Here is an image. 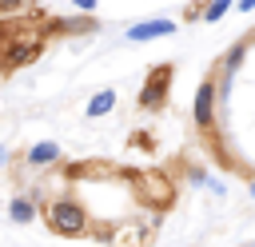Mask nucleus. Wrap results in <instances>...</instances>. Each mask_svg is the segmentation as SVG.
<instances>
[{"mask_svg": "<svg viewBox=\"0 0 255 247\" xmlns=\"http://www.w3.org/2000/svg\"><path fill=\"white\" fill-rule=\"evenodd\" d=\"M4 163H8V147H0V167H4Z\"/></svg>", "mask_w": 255, "mask_h": 247, "instance_id": "obj_13", "label": "nucleus"}, {"mask_svg": "<svg viewBox=\"0 0 255 247\" xmlns=\"http://www.w3.org/2000/svg\"><path fill=\"white\" fill-rule=\"evenodd\" d=\"M112 108H116V92H112V88H104V92H96V96L88 100V108H84V112H88L92 120H100V116H108Z\"/></svg>", "mask_w": 255, "mask_h": 247, "instance_id": "obj_7", "label": "nucleus"}, {"mask_svg": "<svg viewBox=\"0 0 255 247\" xmlns=\"http://www.w3.org/2000/svg\"><path fill=\"white\" fill-rule=\"evenodd\" d=\"M255 8V0H239V12H251Z\"/></svg>", "mask_w": 255, "mask_h": 247, "instance_id": "obj_12", "label": "nucleus"}, {"mask_svg": "<svg viewBox=\"0 0 255 247\" xmlns=\"http://www.w3.org/2000/svg\"><path fill=\"white\" fill-rule=\"evenodd\" d=\"M36 215H40L36 199H28V195H12V203H8V219H12V223H32Z\"/></svg>", "mask_w": 255, "mask_h": 247, "instance_id": "obj_6", "label": "nucleus"}, {"mask_svg": "<svg viewBox=\"0 0 255 247\" xmlns=\"http://www.w3.org/2000/svg\"><path fill=\"white\" fill-rule=\"evenodd\" d=\"M16 4H24V0H0V12H8V8H16Z\"/></svg>", "mask_w": 255, "mask_h": 247, "instance_id": "obj_11", "label": "nucleus"}, {"mask_svg": "<svg viewBox=\"0 0 255 247\" xmlns=\"http://www.w3.org/2000/svg\"><path fill=\"white\" fill-rule=\"evenodd\" d=\"M251 195H255V179H251Z\"/></svg>", "mask_w": 255, "mask_h": 247, "instance_id": "obj_14", "label": "nucleus"}, {"mask_svg": "<svg viewBox=\"0 0 255 247\" xmlns=\"http://www.w3.org/2000/svg\"><path fill=\"white\" fill-rule=\"evenodd\" d=\"M227 8H231V0H211V4L203 8V20H207V24H215V20H223V16H227Z\"/></svg>", "mask_w": 255, "mask_h": 247, "instance_id": "obj_8", "label": "nucleus"}, {"mask_svg": "<svg viewBox=\"0 0 255 247\" xmlns=\"http://www.w3.org/2000/svg\"><path fill=\"white\" fill-rule=\"evenodd\" d=\"M171 32H175V20H143V24L128 28V40L143 44V40H159V36H171Z\"/></svg>", "mask_w": 255, "mask_h": 247, "instance_id": "obj_4", "label": "nucleus"}, {"mask_svg": "<svg viewBox=\"0 0 255 247\" xmlns=\"http://www.w3.org/2000/svg\"><path fill=\"white\" fill-rule=\"evenodd\" d=\"M191 116H195V124H199V127H207V124H211V116H215V80H203V84L195 88Z\"/></svg>", "mask_w": 255, "mask_h": 247, "instance_id": "obj_3", "label": "nucleus"}, {"mask_svg": "<svg viewBox=\"0 0 255 247\" xmlns=\"http://www.w3.org/2000/svg\"><path fill=\"white\" fill-rule=\"evenodd\" d=\"M72 4H76V8H80V12H92V8H96V4H100V0H72Z\"/></svg>", "mask_w": 255, "mask_h": 247, "instance_id": "obj_10", "label": "nucleus"}, {"mask_svg": "<svg viewBox=\"0 0 255 247\" xmlns=\"http://www.w3.org/2000/svg\"><path fill=\"white\" fill-rule=\"evenodd\" d=\"M52 163H60V143L40 139L28 147V167H52Z\"/></svg>", "mask_w": 255, "mask_h": 247, "instance_id": "obj_5", "label": "nucleus"}, {"mask_svg": "<svg viewBox=\"0 0 255 247\" xmlns=\"http://www.w3.org/2000/svg\"><path fill=\"white\" fill-rule=\"evenodd\" d=\"M44 219H48V227H52L56 235H84V231H88V211H84V203L72 199V195L52 199V203L44 207Z\"/></svg>", "mask_w": 255, "mask_h": 247, "instance_id": "obj_1", "label": "nucleus"}, {"mask_svg": "<svg viewBox=\"0 0 255 247\" xmlns=\"http://www.w3.org/2000/svg\"><path fill=\"white\" fill-rule=\"evenodd\" d=\"M243 48H247V44H235V48L227 52V64H223V72H227V76H231V72L243 64Z\"/></svg>", "mask_w": 255, "mask_h": 247, "instance_id": "obj_9", "label": "nucleus"}, {"mask_svg": "<svg viewBox=\"0 0 255 247\" xmlns=\"http://www.w3.org/2000/svg\"><path fill=\"white\" fill-rule=\"evenodd\" d=\"M167 76H171V68L163 64V68H151V76H147V84H143V92H139V108H159L163 104V92H167Z\"/></svg>", "mask_w": 255, "mask_h": 247, "instance_id": "obj_2", "label": "nucleus"}]
</instances>
